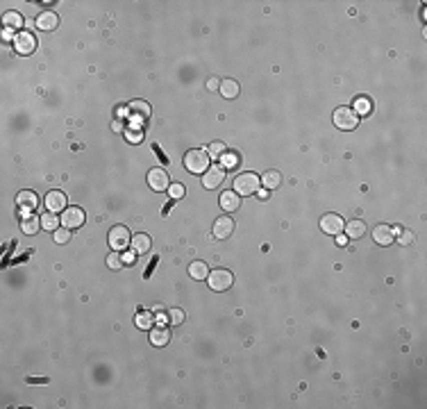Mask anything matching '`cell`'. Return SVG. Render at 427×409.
Listing matches in <instances>:
<instances>
[{"instance_id": "1", "label": "cell", "mask_w": 427, "mask_h": 409, "mask_svg": "<svg viewBox=\"0 0 427 409\" xmlns=\"http://www.w3.org/2000/svg\"><path fill=\"white\" fill-rule=\"evenodd\" d=\"M209 164H211V157H209V153H207L205 148L187 150V155H184V166H187V171L193 173V175L207 173Z\"/></svg>"}, {"instance_id": "2", "label": "cell", "mask_w": 427, "mask_h": 409, "mask_svg": "<svg viewBox=\"0 0 427 409\" xmlns=\"http://www.w3.org/2000/svg\"><path fill=\"white\" fill-rule=\"evenodd\" d=\"M259 175L257 173H241L239 178L234 180V191L239 193V196H252V193L259 191Z\"/></svg>"}, {"instance_id": "3", "label": "cell", "mask_w": 427, "mask_h": 409, "mask_svg": "<svg viewBox=\"0 0 427 409\" xmlns=\"http://www.w3.org/2000/svg\"><path fill=\"white\" fill-rule=\"evenodd\" d=\"M334 125H336L339 130L350 132V130H354L359 125V114L350 107H339L336 112H334Z\"/></svg>"}, {"instance_id": "4", "label": "cell", "mask_w": 427, "mask_h": 409, "mask_svg": "<svg viewBox=\"0 0 427 409\" xmlns=\"http://www.w3.org/2000/svg\"><path fill=\"white\" fill-rule=\"evenodd\" d=\"M107 241H109V246H112V250L121 252L132 243V237H130V230L125 225H114L112 230H109Z\"/></svg>"}, {"instance_id": "5", "label": "cell", "mask_w": 427, "mask_h": 409, "mask_svg": "<svg viewBox=\"0 0 427 409\" xmlns=\"http://www.w3.org/2000/svg\"><path fill=\"white\" fill-rule=\"evenodd\" d=\"M207 282H209L211 291H227L232 284H234V275H232L230 271H225V268H216L214 273H209Z\"/></svg>"}, {"instance_id": "6", "label": "cell", "mask_w": 427, "mask_h": 409, "mask_svg": "<svg viewBox=\"0 0 427 409\" xmlns=\"http://www.w3.org/2000/svg\"><path fill=\"white\" fill-rule=\"evenodd\" d=\"M62 225L69 227V230H78V227L84 225V221H87V214H84L82 207H66L64 212H62Z\"/></svg>"}, {"instance_id": "7", "label": "cell", "mask_w": 427, "mask_h": 409, "mask_svg": "<svg viewBox=\"0 0 427 409\" xmlns=\"http://www.w3.org/2000/svg\"><path fill=\"white\" fill-rule=\"evenodd\" d=\"M148 184H150L152 191H168L171 187V178L164 168H150L148 171Z\"/></svg>"}, {"instance_id": "8", "label": "cell", "mask_w": 427, "mask_h": 409, "mask_svg": "<svg viewBox=\"0 0 427 409\" xmlns=\"http://www.w3.org/2000/svg\"><path fill=\"white\" fill-rule=\"evenodd\" d=\"M14 50L19 55H32L37 50V39L32 37V32H19L14 37Z\"/></svg>"}, {"instance_id": "9", "label": "cell", "mask_w": 427, "mask_h": 409, "mask_svg": "<svg viewBox=\"0 0 427 409\" xmlns=\"http://www.w3.org/2000/svg\"><path fill=\"white\" fill-rule=\"evenodd\" d=\"M343 227H345V221L339 216V214H325V216L320 218V230H323L325 234L336 237V234H341Z\"/></svg>"}, {"instance_id": "10", "label": "cell", "mask_w": 427, "mask_h": 409, "mask_svg": "<svg viewBox=\"0 0 427 409\" xmlns=\"http://www.w3.org/2000/svg\"><path fill=\"white\" fill-rule=\"evenodd\" d=\"M223 180H225V168L223 166H216L214 164V168H207V173H202V187L205 189H216L223 184Z\"/></svg>"}, {"instance_id": "11", "label": "cell", "mask_w": 427, "mask_h": 409, "mask_svg": "<svg viewBox=\"0 0 427 409\" xmlns=\"http://www.w3.org/2000/svg\"><path fill=\"white\" fill-rule=\"evenodd\" d=\"M232 232H234V221H232L230 216L216 218V223H214V239L225 241V239L232 237Z\"/></svg>"}, {"instance_id": "12", "label": "cell", "mask_w": 427, "mask_h": 409, "mask_svg": "<svg viewBox=\"0 0 427 409\" xmlns=\"http://www.w3.org/2000/svg\"><path fill=\"white\" fill-rule=\"evenodd\" d=\"M395 232L391 225H386V223H382V225H377L373 230V239L375 243H379V246H391L393 241H395Z\"/></svg>"}, {"instance_id": "13", "label": "cell", "mask_w": 427, "mask_h": 409, "mask_svg": "<svg viewBox=\"0 0 427 409\" xmlns=\"http://www.w3.org/2000/svg\"><path fill=\"white\" fill-rule=\"evenodd\" d=\"M46 207H48V212H53V214L64 212L66 209V193L64 191H48V196H46Z\"/></svg>"}, {"instance_id": "14", "label": "cell", "mask_w": 427, "mask_h": 409, "mask_svg": "<svg viewBox=\"0 0 427 409\" xmlns=\"http://www.w3.org/2000/svg\"><path fill=\"white\" fill-rule=\"evenodd\" d=\"M16 205H19L23 212H35L37 205H39V198H37L35 191H21L16 196Z\"/></svg>"}, {"instance_id": "15", "label": "cell", "mask_w": 427, "mask_h": 409, "mask_svg": "<svg viewBox=\"0 0 427 409\" xmlns=\"http://www.w3.org/2000/svg\"><path fill=\"white\" fill-rule=\"evenodd\" d=\"M239 205H241V200H239V193H236L234 189H232V191H223L221 193V207L225 209V212H236Z\"/></svg>"}, {"instance_id": "16", "label": "cell", "mask_w": 427, "mask_h": 409, "mask_svg": "<svg viewBox=\"0 0 427 409\" xmlns=\"http://www.w3.org/2000/svg\"><path fill=\"white\" fill-rule=\"evenodd\" d=\"M261 184H264L266 189H277V187H282V173L280 171H275V168H268V171L261 175Z\"/></svg>"}, {"instance_id": "17", "label": "cell", "mask_w": 427, "mask_h": 409, "mask_svg": "<svg viewBox=\"0 0 427 409\" xmlns=\"http://www.w3.org/2000/svg\"><path fill=\"white\" fill-rule=\"evenodd\" d=\"M57 25H59V19H57V14H53V12H44V14L37 19V28H39V30H44V32L55 30Z\"/></svg>"}, {"instance_id": "18", "label": "cell", "mask_w": 427, "mask_h": 409, "mask_svg": "<svg viewBox=\"0 0 427 409\" xmlns=\"http://www.w3.org/2000/svg\"><path fill=\"white\" fill-rule=\"evenodd\" d=\"M168 341H171V330L168 327H152L150 330V343L152 345H168Z\"/></svg>"}, {"instance_id": "19", "label": "cell", "mask_w": 427, "mask_h": 409, "mask_svg": "<svg viewBox=\"0 0 427 409\" xmlns=\"http://www.w3.org/2000/svg\"><path fill=\"white\" fill-rule=\"evenodd\" d=\"M221 96L223 98H227V100H232V98H236L239 96V91H241V87H239V82L236 80H232V78H227V80H223L221 82Z\"/></svg>"}, {"instance_id": "20", "label": "cell", "mask_w": 427, "mask_h": 409, "mask_svg": "<svg viewBox=\"0 0 427 409\" xmlns=\"http://www.w3.org/2000/svg\"><path fill=\"white\" fill-rule=\"evenodd\" d=\"M130 246H132V250L137 252V255H146V252L150 250L152 241H150L148 234H141V232H139L137 237H132V243H130Z\"/></svg>"}, {"instance_id": "21", "label": "cell", "mask_w": 427, "mask_h": 409, "mask_svg": "<svg viewBox=\"0 0 427 409\" xmlns=\"http://www.w3.org/2000/svg\"><path fill=\"white\" fill-rule=\"evenodd\" d=\"M189 275L193 280H207L209 277V268H207L205 261H193L191 266H189Z\"/></svg>"}, {"instance_id": "22", "label": "cell", "mask_w": 427, "mask_h": 409, "mask_svg": "<svg viewBox=\"0 0 427 409\" xmlns=\"http://www.w3.org/2000/svg\"><path fill=\"white\" fill-rule=\"evenodd\" d=\"M345 232H348V239H361L366 234V223H361V221L345 223Z\"/></svg>"}, {"instance_id": "23", "label": "cell", "mask_w": 427, "mask_h": 409, "mask_svg": "<svg viewBox=\"0 0 427 409\" xmlns=\"http://www.w3.org/2000/svg\"><path fill=\"white\" fill-rule=\"evenodd\" d=\"M3 23H5V28H10V30H19V28H23V16H21L19 12H5Z\"/></svg>"}, {"instance_id": "24", "label": "cell", "mask_w": 427, "mask_h": 409, "mask_svg": "<svg viewBox=\"0 0 427 409\" xmlns=\"http://www.w3.org/2000/svg\"><path fill=\"white\" fill-rule=\"evenodd\" d=\"M39 227H41V218H37L35 214L28 216V218H23V223H21V230H23L25 234H37Z\"/></svg>"}, {"instance_id": "25", "label": "cell", "mask_w": 427, "mask_h": 409, "mask_svg": "<svg viewBox=\"0 0 427 409\" xmlns=\"http://www.w3.org/2000/svg\"><path fill=\"white\" fill-rule=\"evenodd\" d=\"M134 323H137V327H141V330H152L155 316H152V311H139L137 318H134Z\"/></svg>"}, {"instance_id": "26", "label": "cell", "mask_w": 427, "mask_h": 409, "mask_svg": "<svg viewBox=\"0 0 427 409\" xmlns=\"http://www.w3.org/2000/svg\"><path fill=\"white\" fill-rule=\"evenodd\" d=\"M59 223H62V221H59V218L55 216L53 212H46L44 216H41V227H44V230H48V232H55V230H59V227H57Z\"/></svg>"}, {"instance_id": "27", "label": "cell", "mask_w": 427, "mask_h": 409, "mask_svg": "<svg viewBox=\"0 0 427 409\" xmlns=\"http://www.w3.org/2000/svg\"><path fill=\"white\" fill-rule=\"evenodd\" d=\"M128 112H134V114H139V116L146 119V116H150V105L143 103V100H134V103H130Z\"/></svg>"}, {"instance_id": "28", "label": "cell", "mask_w": 427, "mask_h": 409, "mask_svg": "<svg viewBox=\"0 0 427 409\" xmlns=\"http://www.w3.org/2000/svg\"><path fill=\"white\" fill-rule=\"evenodd\" d=\"M207 150H209V157L218 159V157H223V155H225V143H223V141H214Z\"/></svg>"}, {"instance_id": "29", "label": "cell", "mask_w": 427, "mask_h": 409, "mask_svg": "<svg viewBox=\"0 0 427 409\" xmlns=\"http://www.w3.org/2000/svg\"><path fill=\"white\" fill-rule=\"evenodd\" d=\"M107 266H109V268H112V271H118V268L123 266V255H118V252H116V250H114V252H112V255H109V257H107Z\"/></svg>"}, {"instance_id": "30", "label": "cell", "mask_w": 427, "mask_h": 409, "mask_svg": "<svg viewBox=\"0 0 427 409\" xmlns=\"http://www.w3.org/2000/svg\"><path fill=\"white\" fill-rule=\"evenodd\" d=\"M221 159H223V168H234V166H239V162H241L236 153H225Z\"/></svg>"}, {"instance_id": "31", "label": "cell", "mask_w": 427, "mask_h": 409, "mask_svg": "<svg viewBox=\"0 0 427 409\" xmlns=\"http://www.w3.org/2000/svg\"><path fill=\"white\" fill-rule=\"evenodd\" d=\"M71 239V230L69 227H59V230H55V241L57 243H66Z\"/></svg>"}, {"instance_id": "32", "label": "cell", "mask_w": 427, "mask_h": 409, "mask_svg": "<svg viewBox=\"0 0 427 409\" xmlns=\"http://www.w3.org/2000/svg\"><path fill=\"white\" fill-rule=\"evenodd\" d=\"M370 109V103L366 98H357V103H354V112L359 114V116H363V114H368Z\"/></svg>"}, {"instance_id": "33", "label": "cell", "mask_w": 427, "mask_h": 409, "mask_svg": "<svg viewBox=\"0 0 427 409\" xmlns=\"http://www.w3.org/2000/svg\"><path fill=\"white\" fill-rule=\"evenodd\" d=\"M168 193H171L173 200H180V198H184V187H182L180 182H177V184H171V187H168Z\"/></svg>"}, {"instance_id": "34", "label": "cell", "mask_w": 427, "mask_h": 409, "mask_svg": "<svg viewBox=\"0 0 427 409\" xmlns=\"http://www.w3.org/2000/svg\"><path fill=\"white\" fill-rule=\"evenodd\" d=\"M125 139H128L130 143H141V139H143V132L141 130H128V132H125Z\"/></svg>"}, {"instance_id": "35", "label": "cell", "mask_w": 427, "mask_h": 409, "mask_svg": "<svg viewBox=\"0 0 427 409\" xmlns=\"http://www.w3.org/2000/svg\"><path fill=\"white\" fill-rule=\"evenodd\" d=\"M168 320H171L173 325H180L182 320H184V311L182 309H171L168 311Z\"/></svg>"}, {"instance_id": "36", "label": "cell", "mask_w": 427, "mask_h": 409, "mask_svg": "<svg viewBox=\"0 0 427 409\" xmlns=\"http://www.w3.org/2000/svg\"><path fill=\"white\" fill-rule=\"evenodd\" d=\"M413 239H416V237H413V232H411V230H402V232H400V237H398V243H402V246H409Z\"/></svg>"}, {"instance_id": "37", "label": "cell", "mask_w": 427, "mask_h": 409, "mask_svg": "<svg viewBox=\"0 0 427 409\" xmlns=\"http://www.w3.org/2000/svg\"><path fill=\"white\" fill-rule=\"evenodd\" d=\"M134 255H137V252H125V255H123V264H128V266H130V264H134Z\"/></svg>"}, {"instance_id": "38", "label": "cell", "mask_w": 427, "mask_h": 409, "mask_svg": "<svg viewBox=\"0 0 427 409\" xmlns=\"http://www.w3.org/2000/svg\"><path fill=\"white\" fill-rule=\"evenodd\" d=\"M218 87H221V82H218L216 78H211L209 82H207V89H211V91H214V89H218Z\"/></svg>"}, {"instance_id": "39", "label": "cell", "mask_w": 427, "mask_h": 409, "mask_svg": "<svg viewBox=\"0 0 427 409\" xmlns=\"http://www.w3.org/2000/svg\"><path fill=\"white\" fill-rule=\"evenodd\" d=\"M336 243H339V246H348V237H341V234H336Z\"/></svg>"}, {"instance_id": "40", "label": "cell", "mask_w": 427, "mask_h": 409, "mask_svg": "<svg viewBox=\"0 0 427 409\" xmlns=\"http://www.w3.org/2000/svg\"><path fill=\"white\" fill-rule=\"evenodd\" d=\"M3 37H5V39H12V37H14V30H10V28H5V30H3Z\"/></svg>"}, {"instance_id": "41", "label": "cell", "mask_w": 427, "mask_h": 409, "mask_svg": "<svg viewBox=\"0 0 427 409\" xmlns=\"http://www.w3.org/2000/svg\"><path fill=\"white\" fill-rule=\"evenodd\" d=\"M259 193V198H268V191H266V189H261V191H257Z\"/></svg>"}]
</instances>
